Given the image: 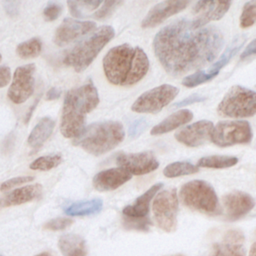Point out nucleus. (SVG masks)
I'll list each match as a JSON object with an SVG mask.
<instances>
[{
  "mask_svg": "<svg viewBox=\"0 0 256 256\" xmlns=\"http://www.w3.org/2000/svg\"><path fill=\"white\" fill-rule=\"evenodd\" d=\"M224 44L215 26L197 27L193 20L178 19L154 37V53L165 71L175 77L201 69L213 62Z\"/></svg>",
  "mask_w": 256,
  "mask_h": 256,
  "instance_id": "f257e3e1",
  "label": "nucleus"
},
{
  "mask_svg": "<svg viewBox=\"0 0 256 256\" xmlns=\"http://www.w3.org/2000/svg\"><path fill=\"white\" fill-rule=\"evenodd\" d=\"M107 80L118 86H132L149 70V59L141 47L121 44L111 48L103 58Z\"/></svg>",
  "mask_w": 256,
  "mask_h": 256,
  "instance_id": "f03ea898",
  "label": "nucleus"
},
{
  "mask_svg": "<svg viewBox=\"0 0 256 256\" xmlns=\"http://www.w3.org/2000/svg\"><path fill=\"white\" fill-rule=\"evenodd\" d=\"M99 103V96L93 82L69 90L64 98L60 130L65 138H76L84 130L86 115Z\"/></svg>",
  "mask_w": 256,
  "mask_h": 256,
  "instance_id": "7ed1b4c3",
  "label": "nucleus"
},
{
  "mask_svg": "<svg viewBox=\"0 0 256 256\" xmlns=\"http://www.w3.org/2000/svg\"><path fill=\"white\" fill-rule=\"evenodd\" d=\"M124 136V128L120 122L101 121L84 128L73 143L89 154L100 156L114 149L123 141Z\"/></svg>",
  "mask_w": 256,
  "mask_h": 256,
  "instance_id": "20e7f679",
  "label": "nucleus"
},
{
  "mask_svg": "<svg viewBox=\"0 0 256 256\" xmlns=\"http://www.w3.org/2000/svg\"><path fill=\"white\" fill-rule=\"evenodd\" d=\"M114 29L108 25L96 29L67 52L63 59L64 64L72 67L76 72L84 71L103 47L114 37Z\"/></svg>",
  "mask_w": 256,
  "mask_h": 256,
  "instance_id": "39448f33",
  "label": "nucleus"
},
{
  "mask_svg": "<svg viewBox=\"0 0 256 256\" xmlns=\"http://www.w3.org/2000/svg\"><path fill=\"white\" fill-rule=\"evenodd\" d=\"M182 203L190 209L207 215L221 214V206L214 188L204 180L185 183L179 192Z\"/></svg>",
  "mask_w": 256,
  "mask_h": 256,
  "instance_id": "423d86ee",
  "label": "nucleus"
},
{
  "mask_svg": "<svg viewBox=\"0 0 256 256\" xmlns=\"http://www.w3.org/2000/svg\"><path fill=\"white\" fill-rule=\"evenodd\" d=\"M221 116L245 118L256 114V92L243 86H233L217 107Z\"/></svg>",
  "mask_w": 256,
  "mask_h": 256,
  "instance_id": "0eeeda50",
  "label": "nucleus"
},
{
  "mask_svg": "<svg viewBox=\"0 0 256 256\" xmlns=\"http://www.w3.org/2000/svg\"><path fill=\"white\" fill-rule=\"evenodd\" d=\"M251 125L247 121H221L214 126L211 141L219 147L250 143L252 140Z\"/></svg>",
  "mask_w": 256,
  "mask_h": 256,
  "instance_id": "6e6552de",
  "label": "nucleus"
},
{
  "mask_svg": "<svg viewBox=\"0 0 256 256\" xmlns=\"http://www.w3.org/2000/svg\"><path fill=\"white\" fill-rule=\"evenodd\" d=\"M155 221L160 229L173 232L177 226L178 197L175 188L158 192L152 203Z\"/></svg>",
  "mask_w": 256,
  "mask_h": 256,
  "instance_id": "1a4fd4ad",
  "label": "nucleus"
},
{
  "mask_svg": "<svg viewBox=\"0 0 256 256\" xmlns=\"http://www.w3.org/2000/svg\"><path fill=\"white\" fill-rule=\"evenodd\" d=\"M179 89L170 84H162L141 94L131 106L137 113H158L178 95Z\"/></svg>",
  "mask_w": 256,
  "mask_h": 256,
  "instance_id": "9d476101",
  "label": "nucleus"
},
{
  "mask_svg": "<svg viewBox=\"0 0 256 256\" xmlns=\"http://www.w3.org/2000/svg\"><path fill=\"white\" fill-rule=\"evenodd\" d=\"M36 67L33 63L26 64L16 68L13 74L12 83L8 89V98L16 103L25 102L34 91V73Z\"/></svg>",
  "mask_w": 256,
  "mask_h": 256,
  "instance_id": "9b49d317",
  "label": "nucleus"
},
{
  "mask_svg": "<svg viewBox=\"0 0 256 256\" xmlns=\"http://www.w3.org/2000/svg\"><path fill=\"white\" fill-rule=\"evenodd\" d=\"M116 163L131 175H143L156 170L159 162L153 153L145 151L138 153H120L116 156Z\"/></svg>",
  "mask_w": 256,
  "mask_h": 256,
  "instance_id": "f8f14e48",
  "label": "nucleus"
},
{
  "mask_svg": "<svg viewBox=\"0 0 256 256\" xmlns=\"http://www.w3.org/2000/svg\"><path fill=\"white\" fill-rule=\"evenodd\" d=\"M213 128L214 125L211 121H197L179 130L175 134V138L178 142L188 147H198L211 138Z\"/></svg>",
  "mask_w": 256,
  "mask_h": 256,
  "instance_id": "ddd939ff",
  "label": "nucleus"
},
{
  "mask_svg": "<svg viewBox=\"0 0 256 256\" xmlns=\"http://www.w3.org/2000/svg\"><path fill=\"white\" fill-rule=\"evenodd\" d=\"M95 29V23L92 21H79L71 18L63 20L55 32L54 42L58 46L67 45L79 37L88 34Z\"/></svg>",
  "mask_w": 256,
  "mask_h": 256,
  "instance_id": "4468645a",
  "label": "nucleus"
},
{
  "mask_svg": "<svg viewBox=\"0 0 256 256\" xmlns=\"http://www.w3.org/2000/svg\"><path fill=\"white\" fill-rule=\"evenodd\" d=\"M244 241L242 231L230 229L219 242L213 244L209 256H246Z\"/></svg>",
  "mask_w": 256,
  "mask_h": 256,
  "instance_id": "2eb2a0df",
  "label": "nucleus"
},
{
  "mask_svg": "<svg viewBox=\"0 0 256 256\" xmlns=\"http://www.w3.org/2000/svg\"><path fill=\"white\" fill-rule=\"evenodd\" d=\"M230 6L231 2L225 1H198L192 10L196 15L193 22L197 27L206 26L211 21L221 19Z\"/></svg>",
  "mask_w": 256,
  "mask_h": 256,
  "instance_id": "dca6fc26",
  "label": "nucleus"
},
{
  "mask_svg": "<svg viewBox=\"0 0 256 256\" xmlns=\"http://www.w3.org/2000/svg\"><path fill=\"white\" fill-rule=\"evenodd\" d=\"M222 201L226 211V216L231 221L238 220L245 216L255 205L253 197L242 191L229 192L223 196Z\"/></svg>",
  "mask_w": 256,
  "mask_h": 256,
  "instance_id": "f3484780",
  "label": "nucleus"
},
{
  "mask_svg": "<svg viewBox=\"0 0 256 256\" xmlns=\"http://www.w3.org/2000/svg\"><path fill=\"white\" fill-rule=\"evenodd\" d=\"M189 1H163L153 6L143 19L141 26L143 28L155 27L170 16L179 13L184 10L188 5Z\"/></svg>",
  "mask_w": 256,
  "mask_h": 256,
  "instance_id": "a211bd4d",
  "label": "nucleus"
},
{
  "mask_svg": "<svg viewBox=\"0 0 256 256\" xmlns=\"http://www.w3.org/2000/svg\"><path fill=\"white\" fill-rule=\"evenodd\" d=\"M132 178L123 168H110L97 173L93 178V186L98 191L115 190Z\"/></svg>",
  "mask_w": 256,
  "mask_h": 256,
  "instance_id": "6ab92c4d",
  "label": "nucleus"
},
{
  "mask_svg": "<svg viewBox=\"0 0 256 256\" xmlns=\"http://www.w3.org/2000/svg\"><path fill=\"white\" fill-rule=\"evenodd\" d=\"M163 187L162 183H156L150 187L146 192L139 196L132 205L123 208V216L132 218H145L148 217L150 202L157 192Z\"/></svg>",
  "mask_w": 256,
  "mask_h": 256,
  "instance_id": "aec40b11",
  "label": "nucleus"
},
{
  "mask_svg": "<svg viewBox=\"0 0 256 256\" xmlns=\"http://www.w3.org/2000/svg\"><path fill=\"white\" fill-rule=\"evenodd\" d=\"M193 118V113L188 109H181L171 114L159 124L155 125L150 133L152 135H160L164 133H168L186 123H188Z\"/></svg>",
  "mask_w": 256,
  "mask_h": 256,
  "instance_id": "412c9836",
  "label": "nucleus"
},
{
  "mask_svg": "<svg viewBox=\"0 0 256 256\" xmlns=\"http://www.w3.org/2000/svg\"><path fill=\"white\" fill-rule=\"evenodd\" d=\"M42 193V186L40 184L26 185L21 188H17L10 192L4 199V206L20 205L26 202H30L40 197Z\"/></svg>",
  "mask_w": 256,
  "mask_h": 256,
  "instance_id": "4be33fe9",
  "label": "nucleus"
},
{
  "mask_svg": "<svg viewBox=\"0 0 256 256\" xmlns=\"http://www.w3.org/2000/svg\"><path fill=\"white\" fill-rule=\"evenodd\" d=\"M58 247L63 256H86L85 241L77 234L62 235L58 240Z\"/></svg>",
  "mask_w": 256,
  "mask_h": 256,
  "instance_id": "5701e85b",
  "label": "nucleus"
},
{
  "mask_svg": "<svg viewBox=\"0 0 256 256\" xmlns=\"http://www.w3.org/2000/svg\"><path fill=\"white\" fill-rule=\"evenodd\" d=\"M55 122L50 117H44L35 125V127L30 132L27 143L30 147L37 149L41 147L44 142L50 137L52 134V131L54 129Z\"/></svg>",
  "mask_w": 256,
  "mask_h": 256,
  "instance_id": "b1692460",
  "label": "nucleus"
},
{
  "mask_svg": "<svg viewBox=\"0 0 256 256\" xmlns=\"http://www.w3.org/2000/svg\"><path fill=\"white\" fill-rule=\"evenodd\" d=\"M245 42V37L244 36H238L237 38L234 39L232 43L225 49L224 53L219 57V59L208 69L206 72L212 77L215 78L219 71L230 61V59L238 52L240 47H242L243 43Z\"/></svg>",
  "mask_w": 256,
  "mask_h": 256,
  "instance_id": "393cba45",
  "label": "nucleus"
},
{
  "mask_svg": "<svg viewBox=\"0 0 256 256\" xmlns=\"http://www.w3.org/2000/svg\"><path fill=\"white\" fill-rule=\"evenodd\" d=\"M103 206L101 199H92L87 201H79L65 208V213L69 216H88L98 213Z\"/></svg>",
  "mask_w": 256,
  "mask_h": 256,
  "instance_id": "a878e982",
  "label": "nucleus"
},
{
  "mask_svg": "<svg viewBox=\"0 0 256 256\" xmlns=\"http://www.w3.org/2000/svg\"><path fill=\"white\" fill-rule=\"evenodd\" d=\"M238 162V158L234 156H226V155H211L205 156L198 160L197 167H206L213 169H222L228 168L236 165Z\"/></svg>",
  "mask_w": 256,
  "mask_h": 256,
  "instance_id": "bb28decb",
  "label": "nucleus"
},
{
  "mask_svg": "<svg viewBox=\"0 0 256 256\" xmlns=\"http://www.w3.org/2000/svg\"><path fill=\"white\" fill-rule=\"evenodd\" d=\"M199 171V167L197 165H193L188 161H178L168 164L164 170L163 174L168 178H175L183 175L194 174Z\"/></svg>",
  "mask_w": 256,
  "mask_h": 256,
  "instance_id": "cd10ccee",
  "label": "nucleus"
},
{
  "mask_svg": "<svg viewBox=\"0 0 256 256\" xmlns=\"http://www.w3.org/2000/svg\"><path fill=\"white\" fill-rule=\"evenodd\" d=\"M42 50V42L39 38H31L25 42L20 43L16 48V53L23 59L37 57Z\"/></svg>",
  "mask_w": 256,
  "mask_h": 256,
  "instance_id": "c85d7f7f",
  "label": "nucleus"
},
{
  "mask_svg": "<svg viewBox=\"0 0 256 256\" xmlns=\"http://www.w3.org/2000/svg\"><path fill=\"white\" fill-rule=\"evenodd\" d=\"M62 157L59 154H53V155H46L41 156L30 163L29 167L32 170H38V171H48L55 167H57L61 163Z\"/></svg>",
  "mask_w": 256,
  "mask_h": 256,
  "instance_id": "c756f323",
  "label": "nucleus"
},
{
  "mask_svg": "<svg viewBox=\"0 0 256 256\" xmlns=\"http://www.w3.org/2000/svg\"><path fill=\"white\" fill-rule=\"evenodd\" d=\"M256 22V1L246 2L240 16V26L248 28Z\"/></svg>",
  "mask_w": 256,
  "mask_h": 256,
  "instance_id": "7c9ffc66",
  "label": "nucleus"
},
{
  "mask_svg": "<svg viewBox=\"0 0 256 256\" xmlns=\"http://www.w3.org/2000/svg\"><path fill=\"white\" fill-rule=\"evenodd\" d=\"M151 221L149 217L145 218H132V217H123V225L127 229H134L138 231H148L151 226Z\"/></svg>",
  "mask_w": 256,
  "mask_h": 256,
  "instance_id": "2f4dec72",
  "label": "nucleus"
},
{
  "mask_svg": "<svg viewBox=\"0 0 256 256\" xmlns=\"http://www.w3.org/2000/svg\"><path fill=\"white\" fill-rule=\"evenodd\" d=\"M212 79L213 78L206 72V70H199L193 74L186 76L182 81V85L186 87H195Z\"/></svg>",
  "mask_w": 256,
  "mask_h": 256,
  "instance_id": "473e14b6",
  "label": "nucleus"
},
{
  "mask_svg": "<svg viewBox=\"0 0 256 256\" xmlns=\"http://www.w3.org/2000/svg\"><path fill=\"white\" fill-rule=\"evenodd\" d=\"M121 4H122L121 1H105L103 3V5L101 6V8L98 11H96L92 15V17L95 19H99V20L105 19V18L109 17L114 12V10Z\"/></svg>",
  "mask_w": 256,
  "mask_h": 256,
  "instance_id": "72a5a7b5",
  "label": "nucleus"
},
{
  "mask_svg": "<svg viewBox=\"0 0 256 256\" xmlns=\"http://www.w3.org/2000/svg\"><path fill=\"white\" fill-rule=\"evenodd\" d=\"M73 223V221L69 218H65V217H58V218H54L49 220L48 222H46L44 224V229L46 230H52V231H58V230H63L67 227H69L71 224Z\"/></svg>",
  "mask_w": 256,
  "mask_h": 256,
  "instance_id": "f704fd0d",
  "label": "nucleus"
},
{
  "mask_svg": "<svg viewBox=\"0 0 256 256\" xmlns=\"http://www.w3.org/2000/svg\"><path fill=\"white\" fill-rule=\"evenodd\" d=\"M62 12V5L56 2H49L43 11V16L46 21L56 20Z\"/></svg>",
  "mask_w": 256,
  "mask_h": 256,
  "instance_id": "c9c22d12",
  "label": "nucleus"
},
{
  "mask_svg": "<svg viewBox=\"0 0 256 256\" xmlns=\"http://www.w3.org/2000/svg\"><path fill=\"white\" fill-rule=\"evenodd\" d=\"M148 126V122L146 121L145 118H140V119H136L134 120L130 126H129V129H128V132H129V136L131 138H136L138 137L140 134H142L146 127Z\"/></svg>",
  "mask_w": 256,
  "mask_h": 256,
  "instance_id": "e433bc0d",
  "label": "nucleus"
},
{
  "mask_svg": "<svg viewBox=\"0 0 256 256\" xmlns=\"http://www.w3.org/2000/svg\"><path fill=\"white\" fill-rule=\"evenodd\" d=\"M33 180H34L33 176H18V177H15V178H12V179H9V180L3 182L0 186V190L1 191H7V190H10L11 188H13L15 186L25 184V183L31 182Z\"/></svg>",
  "mask_w": 256,
  "mask_h": 256,
  "instance_id": "4c0bfd02",
  "label": "nucleus"
},
{
  "mask_svg": "<svg viewBox=\"0 0 256 256\" xmlns=\"http://www.w3.org/2000/svg\"><path fill=\"white\" fill-rule=\"evenodd\" d=\"M205 100H206V97L200 96L198 94H193V95H190L187 98L175 103L173 105V107H183V106H186V105L194 104V103H197V102H202V101H205Z\"/></svg>",
  "mask_w": 256,
  "mask_h": 256,
  "instance_id": "58836bf2",
  "label": "nucleus"
},
{
  "mask_svg": "<svg viewBox=\"0 0 256 256\" xmlns=\"http://www.w3.org/2000/svg\"><path fill=\"white\" fill-rule=\"evenodd\" d=\"M11 80V70L8 66H0V88L5 87Z\"/></svg>",
  "mask_w": 256,
  "mask_h": 256,
  "instance_id": "ea45409f",
  "label": "nucleus"
},
{
  "mask_svg": "<svg viewBox=\"0 0 256 256\" xmlns=\"http://www.w3.org/2000/svg\"><path fill=\"white\" fill-rule=\"evenodd\" d=\"M19 5H20V2H17V1H5V2H3L4 9H5L6 13L10 16H16L18 14Z\"/></svg>",
  "mask_w": 256,
  "mask_h": 256,
  "instance_id": "a19ab883",
  "label": "nucleus"
},
{
  "mask_svg": "<svg viewBox=\"0 0 256 256\" xmlns=\"http://www.w3.org/2000/svg\"><path fill=\"white\" fill-rule=\"evenodd\" d=\"M253 55H256V38L254 40H252L248 45L247 47L244 49V51L241 53L240 55V59L243 60V59H246L250 56H253Z\"/></svg>",
  "mask_w": 256,
  "mask_h": 256,
  "instance_id": "79ce46f5",
  "label": "nucleus"
},
{
  "mask_svg": "<svg viewBox=\"0 0 256 256\" xmlns=\"http://www.w3.org/2000/svg\"><path fill=\"white\" fill-rule=\"evenodd\" d=\"M67 4H68V6H69L70 13H71L74 17H76V18H82V17H84L82 10L80 9V7H79L78 4H77V1H68Z\"/></svg>",
  "mask_w": 256,
  "mask_h": 256,
  "instance_id": "37998d69",
  "label": "nucleus"
},
{
  "mask_svg": "<svg viewBox=\"0 0 256 256\" xmlns=\"http://www.w3.org/2000/svg\"><path fill=\"white\" fill-rule=\"evenodd\" d=\"M102 2L101 1H77V4H78V6L80 7V9H82V8H86V9H88V10H92V9H95V8H97L98 6H100V4H101Z\"/></svg>",
  "mask_w": 256,
  "mask_h": 256,
  "instance_id": "c03bdc74",
  "label": "nucleus"
},
{
  "mask_svg": "<svg viewBox=\"0 0 256 256\" xmlns=\"http://www.w3.org/2000/svg\"><path fill=\"white\" fill-rule=\"evenodd\" d=\"M60 95H61V90L57 87H52L46 92L45 98H46V100L52 101V100L58 99L60 97Z\"/></svg>",
  "mask_w": 256,
  "mask_h": 256,
  "instance_id": "a18cd8bd",
  "label": "nucleus"
},
{
  "mask_svg": "<svg viewBox=\"0 0 256 256\" xmlns=\"http://www.w3.org/2000/svg\"><path fill=\"white\" fill-rule=\"evenodd\" d=\"M248 256H256V242L252 244L250 251H249V255Z\"/></svg>",
  "mask_w": 256,
  "mask_h": 256,
  "instance_id": "49530a36",
  "label": "nucleus"
},
{
  "mask_svg": "<svg viewBox=\"0 0 256 256\" xmlns=\"http://www.w3.org/2000/svg\"><path fill=\"white\" fill-rule=\"evenodd\" d=\"M35 256H53V255L50 254L49 252H42V253L37 254V255H35Z\"/></svg>",
  "mask_w": 256,
  "mask_h": 256,
  "instance_id": "de8ad7c7",
  "label": "nucleus"
},
{
  "mask_svg": "<svg viewBox=\"0 0 256 256\" xmlns=\"http://www.w3.org/2000/svg\"><path fill=\"white\" fill-rule=\"evenodd\" d=\"M169 256H185V255H183L181 253H178V254H173V255H169Z\"/></svg>",
  "mask_w": 256,
  "mask_h": 256,
  "instance_id": "09e8293b",
  "label": "nucleus"
},
{
  "mask_svg": "<svg viewBox=\"0 0 256 256\" xmlns=\"http://www.w3.org/2000/svg\"><path fill=\"white\" fill-rule=\"evenodd\" d=\"M1 58H2V57H1V54H0V61H1Z\"/></svg>",
  "mask_w": 256,
  "mask_h": 256,
  "instance_id": "8fccbe9b",
  "label": "nucleus"
},
{
  "mask_svg": "<svg viewBox=\"0 0 256 256\" xmlns=\"http://www.w3.org/2000/svg\"><path fill=\"white\" fill-rule=\"evenodd\" d=\"M255 235H256V231H255Z\"/></svg>",
  "mask_w": 256,
  "mask_h": 256,
  "instance_id": "3c124183",
  "label": "nucleus"
},
{
  "mask_svg": "<svg viewBox=\"0 0 256 256\" xmlns=\"http://www.w3.org/2000/svg\"><path fill=\"white\" fill-rule=\"evenodd\" d=\"M0 204H1V203H0Z\"/></svg>",
  "mask_w": 256,
  "mask_h": 256,
  "instance_id": "603ef678",
  "label": "nucleus"
},
{
  "mask_svg": "<svg viewBox=\"0 0 256 256\" xmlns=\"http://www.w3.org/2000/svg\"><path fill=\"white\" fill-rule=\"evenodd\" d=\"M0 256H1V255H0Z\"/></svg>",
  "mask_w": 256,
  "mask_h": 256,
  "instance_id": "864d4df0",
  "label": "nucleus"
}]
</instances>
